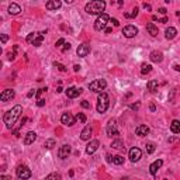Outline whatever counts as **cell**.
Here are the masks:
<instances>
[{
  "label": "cell",
  "mask_w": 180,
  "mask_h": 180,
  "mask_svg": "<svg viewBox=\"0 0 180 180\" xmlns=\"http://www.w3.org/2000/svg\"><path fill=\"white\" fill-rule=\"evenodd\" d=\"M104 31H106V33H107V34H110V33H111V31H113V28H110V27H107V28H106Z\"/></svg>",
  "instance_id": "f907efd6"
},
{
  "label": "cell",
  "mask_w": 180,
  "mask_h": 180,
  "mask_svg": "<svg viewBox=\"0 0 180 180\" xmlns=\"http://www.w3.org/2000/svg\"><path fill=\"white\" fill-rule=\"evenodd\" d=\"M106 87H107V82L104 79H96L89 84V89L96 93H101V90H104Z\"/></svg>",
  "instance_id": "5b68a950"
},
{
  "label": "cell",
  "mask_w": 180,
  "mask_h": 180,
  "mask_svg": "<svg viewBox=\"0 0 180 180\" xmlns=\"http://www.w3.org/2000/svg\"><path fill=\"white\" fill-rule=\"evenodd\" d=\"M47 93V87H42V89H39L38 92H37V106L38 107H42L44 104H45V98H44V94Z\"/></svg>",
  "instance_id": "9a60e30c"
},
{
  "label": "cell",
  "mask_w": 180,
  "mask_h": 180,
  "mask_svg": "<svg viewBox=\"0 0 180 180\" xmlns=\"http://www.w3.org/2000/svg\"><path fill=\"white\" fill-rule=\"evenodd\" d=\"M113 163L114 165H122L124 163V158H122L121 155H115V156H113Z\"/></svg>",
  "instance_id": "836d02e7"
},
{
  "label": "cell",
  "mask_w": 180,
  "mask_h": 180,
  "mask_svg": "<svg viewBox=\"0 0 180 180\" xmlns=\"http://www.w3.org/2000/svg\"><path fill=\"white\" fill-rule=\"evenodd\" d=\"M158 86H159L158 80H149V82H148V90L156 92V90H158Z\"/></svg>",
  "instance_id": "83f0119b"
},
{
  "label": "cell",
  "mask_w": 180,
  "mask_h": 180,
  "mask_svg": "<svg viewBox=\"0 0 180 180\" xmlns=\"http://www.w3.org/2000/svg\"><path fill=\"white\" fill-rule=\"evenodd\" d=\"M170 131L173 134H180V121L179 120H173L170 124Z\"/></svg>",
  "instance_id": "d4e9b609"
},
{
  "label": "cell",
  "mask_w": 180,
  "mask_h": 180,
  "mask_svg": "<svg viewBox=\"0 0 180 180\" xmlns=\"http://www.w3.org/2000/svg\"><path fill=\"white\" fill-rule=\"evenodd\" d=\"M75 121H76V118L70 114V113H64L62 117H61V122H62L64 125H68V127L73 125V124H75Z\"/></svg>",
  "instance_id": "30bf717a"
},
{
  "label": "cell",
  "mask_w": 180,
  "mask_h": 180,
  "mask_svg": "<svg viewBox=\"0 0 180 180\" xmlns=\"http://www.w3.org/2000/svg\"><path fill=\"white\" fill-rule=\"evenodd\" d=\"M138 16V9L135 7V9H132L131 11H128V13H124V17H127V18H134V17Z\"/></svg>",
  "instance_id": "1f68e13d"
},
{
  "label": "cell",
  "mask_w": 180,
  "mask_h": 180,
  "mask_svg": "<svg viewBox=\"0 0 180 180\" xmlns=\"http://www.w3.org/2000/svg\"><path fill=\"white\" fill-rule=\"evenodd\" d=\"M37 37H38V33H31L27 35V39H25V41H27L28 44H34V41H35Z\"/></svg>",
  "instance_id": "e575fe53"
},
{
  "label": "cell",
  "mask_w": 180,
  "mask_h": 180,
  "mask_svg": "<svg viewBox=\"0 0 180 180\" xmlns=\"http://www.w3.org/2000/svg\"><path fill=\"white\" fill-rule=\"evenodd\" d=\"M108 106H110L108 94H107V93H100L97 97V107H96L97 113H100V114L106 113V111L108 110Z\"/></svg>",
  "instance_id": "3957f363"
},
{
  "label": "cell",
  "mask_w": 180,
  "mask_h": 180,
  "mask_svg": "<svg viewBox=\"0 0 180 180\" xmlns=\"http://www.w3.org/2000/svg\"><path fill=\"white\" fill-rule=\"evenodd\" d=\"M35 94H37V92H35V90H30V92H28V94H27V97H33V96H35Z\"/></svg>",
  "instance_id": "ee69618b"
},
{
  "label": "cell",
  "mask_w": 180,
  "mask_h": 180,
  "mask_svg": "<svg viewBox=\"0 0 180 180\" xmlns=\"http://www.w3.org/2000/svg\"><path fill=\"white\" fill-rule=\"evenodd\" d=\"M162 165H163V161H162V159H158V161H155L153 163L149 166V172H151V175H152V176H155V175L158 173V170L162 167Z\"/></svg>",
  "instance_id": "ac0fdd59"
},
{
  "label": "cell",
  "mask_w": 180,
  "mask_h": 180,
  "mask_svg": "<svg viewBox=\"0 0 180 180\" xmlns=\"http://www.w3.org/2000/svg\"><path fill=\"white\" fill-rule=\"evenodd\" d=\"M80 104H82V107H83V108H90V104H89V103H87L86 100H83V101L80 103Z\"/></svg>",
  "instance_id": "b9f144b4"
},
{
  "label": "cell",
  "mask_w": 180,
  "mask_h": 180,
  "mask_svg": "<svg viewBox=\"0 0 180 180\" xmlns=\"http://www.w3.org/2000/svg\"><path fill=\"white\" fill-rule=\"evenodd\" d=\"M61 6H62V3H61L59 0H51V1H48V3L45 4L47 10H58Z\"/></svg>",
  "instance_id": "7402d4cb"
},
{
  "label": "cell",
  "mask_w": 180,
  "mask_h": 180,
  "mask_svg": "<svg viewBox=\"0 0 180 180\" xmlns=\"http://www.w3.org/2000/svg\"><path fill=\"white\" fill-rule=\"evenodd\" d=\"M111 23L114 24V27H118V25H120V23H118V20H117V18H113V20H111Z\"/></svg>",
  "instance_id": "bcb514c9"
},
{
  "label": "cell",
  "mask_w": 180,
  "mask_h": 180,
  "mask_svg": "<svg viewBox=\"0 0 180 180\" xmlns=\"http://www.w3.org/2000/svg\"><path fill=\"white\" fill-rule=\"evenodd\" d=\"M147 30H148V33L151 34L152 37H156V35H158V33H159V31H158V27H156L153 23H149V24H148V25H147Z\"/></svg>",
  "instance_id": "484cf974"
},
{
  "label": "cell",
  "mask_w": 180,
  "mask_h": 180,
  "mask_svg": "<svg viewBox=\"0 0 180 180\" xmlns=\"http://www.w3.org/2000/svg\"><path fill=\"white\" fill-rule=\"evenodd\" d=\"M158 21H159V23H167V17H163V18H161V20L158 18Z\"/></svg>",
  "instance_id": "7dc6e473"
},
{
  "label": "cell",
  "mask_w": 180,
  "mask_h": 180,
  "mask_svg": "<svg viewBox=\"0 0 180 180\" xmlns=\"http://www.w3.org/2000/svg\"><path fill=\"white\" fill-rule=\"evenodd\" d=\"M69 49H70V44L68 42V44H65V47H64V49H62V51H64V52H66V51H69Z\"/></svg>",
  "instance_id": "f6af8a7d"
},
{
  "label": "cell",
  "mask_w": 180,
  "mask_h": 180,
  "mask_svg": "<svg viewBox=\"0 0 180 180\" xmlns=\"http://www.w3.org/2000/svg\"><path fill=\"white\" fill-rule=\"evenodd\" d=\"M135 134L138 135V137H145L149 134V127L148 125H138L137 128H135Z\"/></svg>",
  "instance_id": "44dd1931"
},
{
  "label": "cell",
  "mask_w": 180,
  "mask_h": 180,
  "mask_svg": "<svg viewBox=\"0 0 180 180\" xmlns=\"http://www.w3.org/2000/svg\"><path fill=\"white\" fill-rule=\"evenodd\" d=\"M76 121H79V122L84 124V122H86V115L83 114V113H79V114L76 115Z\"/></svg>",
  "instance_id": "8d00e7d4"
},
{
  "label": "cell",
  "mask_w": 180,
  "mask_h": 180,
  "mask_svg": "<svg viewBox=\"0 0 180 180\" xmlns=\"http://www.w3.org/2000/svg\"><path fill=\"white\" fill-rule=\"evenodd\" d=\"M92 132H93V128L90 125H86L82 130V132H80V139L82 141H89L90 137H92Z\"/></svg>",
  "instance_id": "d6986e66"
},
{
  "label": "cell",
  "mask_w": 180,
  "mask_h": 180,
  "mask_svg": "<svg viewBox=\"0 0 180 180\" xmlns=\"http://www.w3.org/2000/svg\"><path fill=\"white\" fill-rule=\"evenodd\" d=\"M159 13H161V14H166V9H163V7L159 9Z\"/></svg>",
  "instance_id": "681fc988"
},
{
  "label": "cell",
  "mask_w": 180,
  "mask_h": 180,
  "mask_svg": "<svg viewBox=\"0 0 180 180\" xmlns=\"http://www.w3.org/2000/svg\"><path fill=\"white\" fill-rule=\"evenodd\" d=\"M16 173H17V177L20 180H27V179H30L31 177V170H30V167L28 166H25V165H21V166H18L17 167V170H16Z\"/></svg>",
  "instance_id": "8992f818"
},
{
  "label": "cell",
  "mask_w": 180,
  "mask_h": 180,
  "mask_svg": "<svg viewBox=\"0 0 180 180\" xmlns=\"http://www.w3.org/2000/svg\"><path fill=\"white\" fill-rule=\"evenodd\" d=\"M98 147H100L98 139H92V141L87 144V147H86V153H87V155H93L98 149Z\"/></svg>",
  "instance_id": "8fae6325"
},
{
  "label": "cell",
  "mask_w": 180,
  "mask_h": 180,
  "mask_svg": "<svg viewBox=\"0 0 180 180\" xmlns=\"http://www.w3.org/2000/svg\"><path fill=\"white\" fill-rule=\"evenodd\" d=\"M138 34V28L135 27V25H125L124 28H122V35L125 37V38H134L135 35Z\"/></svg>",
  "instance_id": "9c48e42d"
},
{
  "label": "cell",
  "mask_w": 180,
  "mask_h": 180,
  "mask_svg": "<svg viewBox=\"0 0 180 180\" xmlns=\"http://www.w3.org/2000/svg\"><path fill=\"white\" fill-rule=\"evenodd\" d=\"M139 107H141V104H139V103H135V104H131V106H130V108H131V110H135V111H137V110H139Z\"/></svg>",
  "instance_id": "ab89813d"
},
{
  "label": "cell",
  "mask_w": 180,
  "mask_h": 180,
  "mask_svg": "<svg viewBox=\"0 0 180 180\" xmlns=\"http://www.w3.org/2000/svg\"><path fill=\"white\" fill-rule=\"evenodd\" d=\"M64 44H65V39H64V38H59V39L56 41V44H55V45L59 48V47H61V45H64Z\"/></svg>",
  "instance_id": "60d3db41"
},
{
  "label": "cell",
  "mask_w": 180,
  "mask_h": 180,
  "mask_svg": "<svg viewBox=\"0 0 180 180\" xmlns=\"http://www.w3.org/2000/svg\"><path fill=\"white\" fill-rule=\"evenodd\" d=\"M104 9H106V1H103V0H93V1L86 3V6H84V11L87 14H98L100 16V14H103Z\"/></svg>",
  "instance_id": "7a4b0ae2"
},
{
  "label": "cell",
  "mask_w": 180,
  "mask_h": 180,
  "mask_svg": "<svg viewBox=\"0 0 180 180\" xmlns=\"http://www.w3.org/2000/svg\"><path fill=\"white\" fill-rule=\"evenodd\" d=\"M82 92H83V89H78V87H68L66 89V96L69 98H75V97H78L79 94H82Z\"/></svg>",
  "instance_id": "e0dca14e"
},
{
  "label": "cell",
  "mask_w": 180,
  "mask_h": 180,
  "mask_svg": "<svg viewBox=\"0 0 180 180\" xmlns=\"http://www.w3.org/2000/svg\"><path fill=\"white\" fill-rule=\"evenodd\" d=\"M173 68H175V70H177V72H180V65H175Z\"/></svg>",
  "instance_id": "816d5d0a"
},
{
  "label": "cell",
  "mask_w": 180,
  "mask_h": 180,
  "mask_svg": "<svg viewBox=\"0 0 180 180\" xmlns=\"http://www.w3.org/2000/svg\"><path fill=\"white\" fill-rule=\"evenodd\" d=\"M155 149H156V147H155V144H153V142H148V144H147V152H148V153H153V152H155Z\"/></svg>",
  "instance_id": "d590c367"
},
{
  "label": "cell",
  "mask_w": 180,
  "mask_h": 180,
  "mask_svg": "<svg viewBox=\"0 0 180 180\" xmlns=\"http://www.w3.org/2000/svg\"><path fill=\"white\" fill-rule=\"evenodd\" d=\"M108 21H110L108 14H106V13L100 14V16L96 18V21H94V28H96L97 31L106 30V28H107V23H108Z\"/></svg>",
  "instance_id": "277c9868"
},
{
  "label": "cell",
  "mask_w": 180,
  "mask_h": 180,
  "mask_svg": "<svg viewBox=\"0 0 180 180\" xmlns=\"http://www.w3.org/2000/svg\"><path fill=\"white\" fill-rule=\"evenodd\" d=\"M76 54L80 56V58H84V56H87L89 54H90V45L89 44H80L78 49H76Z\"/></svg>",
  "instance_id": "7c38bea8"
},
{
  "label": "cell",
  "mask_w": 180,
  "mask_h": 180,
  "mask_svg": "<svg viewBox=\"0 0 180 180\" xmlns=\"http://www.w3.org/2000/svg\"><path fill=\"white\" fill-rule=\"evenodd\" d=\"M44 34L45 33H39L38 34V37L35 38V41H34V47H39L41 44H42V41H44Z\"/></svg>",
  "instance_id": "f546056e"
},
{
  "label": "cell",
  "mask_w": 180,
  "mask_h": 180,
  "mask_svg": "<svg viewBox=\"0 0 180 180\" xmlns=\"http://www.w3.org/2000/svg\"><path fill=\"white\" fill-rule=\"evenodd\" d=\"M54 66H55V68H58L61 72H66V70H68V69H66V66H64L62 64H59V62H54Z\"/></svg>",
  "instance_id": "74e56055"
},
{
  "label": "cell",
  "mask_w": 180,
  "mask_h": 180,
  "mask_svg": "<svg viewBox=\"0 0 180 180\" xmlns=\"http://www.w3.org/2000/svg\"><path fill=\"white\" fill-rule=\"evenodd\" d=\"M128 158H130V161H131L132 163H135V162H138L141 158H142V151L139 149V148H132L130 149V153H128Z\"/></svg>",
  "instance_id": "52a82bcc"
},
{
  "label": "cell",
  "mask_w": 180,
  "mask_h": 180,
  "mask_svg": "<svg viewBox=\"0 0 180 180\" xmlns=\"http://www.w3.org/2000/svg\"><path fill=\"white\" fill-rule=\"evenodd\" d=\"M151 70H152V66L151 65L144 64V65L141 66V73H142V75H148V73H151Z\"/></svg>",
  "instance_id": "d6a6232c"
},
{
  "label": "cell",
  "mask_w": 180,
  "mask_h": 180,
  "mask_svg": "<svg viewBox=\"0 0 180 180\" xmlns=\"http://www.w3.org/2000/svg\"><path fill=\"white\" fill-rule=\"evenodd\" d=\"M37 139V134L34 131H30L25 134V137H24V145H31V144H34V141Z\"/></svg>",
  "instance_id": "ffe728a7"
},
{
  "label": "cell",
  "mask_w": 180,
  "mask_h": 180,
  "mask_svg": "<svg viewBox=\"0 0 180 180\" xmlns=\"http://www.w3.org/2000/svg\"><path fill=\"white\" fill-rule=\"evenodd\" d=\"M0 39H1V44H6V42L9 41V35H6V34H1V35H0Z\"/></svg>",
  "instance_id": "f35d334b"
},
{
  "label": "cell",
  "mask_w": 180,
  "mask_h": 180,
  "mask_svg": "<svg viewBox=\"0 0 180 180\" xmlns=\"http://www.w3.org/2000/svg\"><path fill=\"white\" fill-rule=\"evenodd\" d=\"M44 147L47 148V149H52L54 147H56V141H55L54 138H49V139H47V141H45Z\"/></svg>",
  "instance_id": "f1b7e54d"
},
{
  "label": "cell",
  "mask_w": 180,
  "mask_h": 180,
  "mask_svg": "<svg viewBox=\"0 0 180 180\" xmlns=\"http://www.w3.org/2000/svg\"><path fill=\"white\" fill-rule=\"evenodd\" d=\"M73 70H75V72H79V70H80V66H79V65H75V66H73Z\"/></svg>",
  "instance_id": "c3c4849f"
},
{
  "label": "cell",
  "mask_w": 180,
  "mask_h": 180,
  "mask_svg": "<svg viewBox=\"0 0 180 180\" xmlns=\"http://www.w3.org/2000/svg\"><path fill=\"white\" fill-rule=\"evenodd\" d=\"M21 113H23V107H21L20 104H17V106H14L11 110H9V111L4 114L3 121H4V124L7 125V128H11V127L16 124V121L18 120V117L21 115Z\"/></svg>",
  "instance_id": "6da1fadb"
},
{
  "label": "cell",
  "mask_w": 180,
  "mask_h": 180,
  "mask_svg": "<svg viewBox=\"0 0 180 180\" xmlns=\"http://www.w3.org/2000/svg\"><path fill=\"white\" fill-rule=\"evenodd\" d=\"M70 152H72V148L70 145H62V147L59 148V151H58V156L61 158V159H66L69 155H70Z\"/></svg>",
  "instance_id": "5bb4252c"
},
{
  "label": "cell",
  "mask_w": 180,
  "mask_h": 180,
  "mask_svg": "<svg viewBox=\"0 0 180 180\" xmlns=\"http://www.w3.org/2000/svg\"><path fill=\"white\" fill-rule=\"evenodd\" d=\"M149 59L153 62V64H161L163 61V54L161 51H152L149 54Z\"/></svg>",
  "instance_id": "4fadbf2b"
},
{
  "label": "cell",
  "mask_w": 180,
  "mask_h": 180,
  "mask_svg": "<svg viewBox=\"0 0 180 180\" xmlns=\"http://www.w3.org/2000/svg\"><path fill=\"white\" fill-rule=\"evenodd\" d=\"M110 147L113 148V149H124V142L121 139H114Z\"/></svg>",
  "instance_id": "4316f807"
},
{
  "label": "cell",
  "mask_w": 180,
  "mask_h": 180,
  "mask_svg": "<svg viewBox=\"0 0 180 180\" xmlns=\"http://www.w3.org/2000/svg\"><path fill=\"white\" fill-rule=\"evenodd\" d=\"M106 132H107V137H111V138L118 135V128H117L115 120H110V121H108L107 128H106Z\"/></svg>",
  "instance_id": "ba28073f"
},
{
  "label": "cell",
  "mask_w": 180,
  "mask_h": 180,
  "mask_svg": "<svg viewBox=\"0 0 180 180\" xmlns=\"http://www.w3.org/2000/svg\"><path fill=\"white\" fill-rule=\"evenodd\" d=\"M14 96H16V93H14L13 89H6V90L1 92V94H0V100H1V101H9V100H11Z\"/></svg>",
  "instance_id": "2e32d148"
},
{
  "label": "cell",
  "mask_w": 180,
  "mask_h": 180,
  "mask_svg": "<svg viewBox=\"0 0 180 180\" xmlns=\"http://www.w3.org/2000/svg\"><path fill=\"white\" fill-rule=\"evenodd\" d=\"M144 7H145L147 10H151V6H149V4H147V3H144Z\"/></svg>",
  "instance_id": "f5cc1de1"
},
{
  "label": "cell",
  "mask_w": 180,
  "mask_h": 180,
  "mask_svg": "<svg viewBox=\"0 0 180 180\" xmlns=\"http://www.w3.org/2000/svg\"><path fill=\"white\" fill-rule=\"evenodd\" d=\"M20 13H21V7H20L17 3H11V4L9 6V14L17 16V14H20Z\"/></svg>",
  "instance_id": "603a6c76"
},
{
  "label": "cell",
  "mask_w": 180,
  "mask_h": 180,
  "mask_svg": "<svg viewBox=\"0 0 180 180\" xmlns=\"http://www.w3.org/2000/svg\"><path fill=\"white\" fill-rule=\"evenodd\" d=\"M163 180H167V179H163Z\"/></svg>",
  "instance_id": "db71d44e"
},
{
  "label": "cell",
  "mask_w": 180,
  "mask_h": 180,
  "mask_svg": "<svg viewBox=\"0 0 180 180\" xmlns=\"http://www.w3.org/2000/svg\"><path fill=\"white\" fill-rule=\"evenodd\" d=\"M176 35H177V30H176L175 27H169V28H166V31H165V37H166V39H173Z\"/></svg>",
  "instance_id": "cb8c5ba5"
},
{
  "label": "cell",
  "mask_w": 180,
  "mask_h": 180,
  "mask_svg": "<svg viewBox=\"0 0 180 180\" xmlns=\"http://www.w3.org/2000/svg\"><path fill=\"white\" fill-rule=\"evenodd\" d=\"M45 180H62V176H61L59 173L54 172V173H51V175H48V176L45 177Z\"/></svg>",
  "instance_id": "4dcf8cb0"
},
{
  "label": "cell",
  "mask_w": 180,
  "mask_h": 180,
  "mask_svg": "<svg viewBox=\"0 0 180 180\" xmlns=\"http://www.w3.org/2000/svg\"><path fill=\"white\" fill-rule=\"evenodd\" d=\"M0 180H11V176H7V175H1Z\"/></svg>",
  "instance_id": "7bdbcfd3"
}]
</instances>
